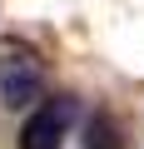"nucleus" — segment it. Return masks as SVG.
<instances>
[{
    "label": "nucleus",
    "instance_id": "obj_1",
    "mask_svg": "<svg viewBox=\"0 0 144 149\" xmlns=\"http://www.w3.org/2000/svg\"><path fill=\"white\" fill-rule=\"evenodd\" d=\"M35 100H45V70H40V60L25 45H10L0 55V104L5 109H25Z\"/></svg>",
    "mask_w": 144,
    "mask_h": 149
},
{
    "label": "nucleus",
    "instance_id": "obj_2",
    "mask_svg": "<svg viewBox=\"0 0 144 149\" xmlns=\"http://www.w3.org/2000/svg\"><path fill=\"white\" fill-rule=\"evenodd\" d=\"M75 114H80L75 95H50V100L20 124V149H60L65 134H70V124H75Z\"/></svg>",
    "mask_w": 144,
    "mask_h": 149
},
{
    "label": "nucleus",
    "instance_id": "obj_3",
    "mask_svg": "<svg viewBox=\"0 0 144 149\" xmlns=\"http://www.w3.org/2000/svg\"><path fill=\"white\" fill-rule=\"evenodd\" d=\"M85 144H90V149H124V144H119V124H114L109 114H95V119H90Z\"/></svg>",
    "mask_w": 144,
    "mask_h": 149
}]
</instances>
